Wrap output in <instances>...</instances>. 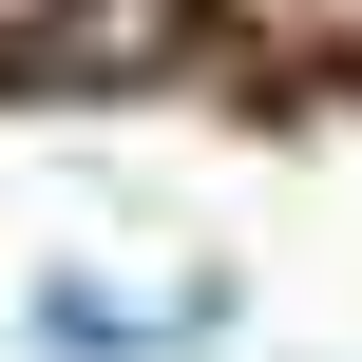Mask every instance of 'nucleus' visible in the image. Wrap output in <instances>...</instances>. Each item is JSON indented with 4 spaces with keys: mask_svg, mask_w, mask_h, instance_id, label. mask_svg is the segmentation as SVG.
Wrapping results in <instances>:
<instances>
[{
    "mask_svg": "<svg viewBox=\"0 0 362 362\" xmlns=\"http://www.w3.org/2000/svg\"><path fill=\"white\" fill-rule=\"evenodd\" d=\"M38 362H191L210 325H229V286L191 267V286H115V267H38Z\"/></svg>",
    "mask_w": 362,
    "mask_h": 362,
    "instance_id": "obj_1",
    "label": "nucleus"
}]
</instances>
